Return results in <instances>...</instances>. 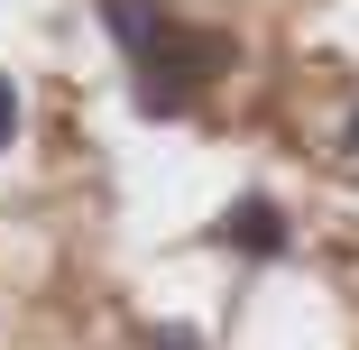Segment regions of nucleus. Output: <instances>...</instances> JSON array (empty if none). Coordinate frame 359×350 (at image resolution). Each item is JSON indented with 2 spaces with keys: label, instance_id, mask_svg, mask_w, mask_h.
I'll return each instance as SVG.
<instances>
[{
  "label": "nucleus",
  "instance_id": "nucleus-1",
  "mask_svg": "<svg viewBox=\"0 0 359 350\" xmlns=\"http://www.w3.org/2000/svg\"><path fill=\"white\" fill-rule=\"evenodd\" d=\"M129 65H138L129 102L148 111V120H184V111L203 102V83L231 65V37H212V28H184V19H175V28L148 46V55H129Z\"/></svg>",
  "mask_w": 359,
  "mask_h": 350
},
{
  "label": "nucleus",
  "instance_id": "nucleus-2",
  "mask_svg": "<svg viewBox=\"0 0 359 350\" xmlns=\"http://www.w3.org/2000/svg\"><path fill=\"white\" fill-rule=\"evenodd\" d=\"M285 240H295V231H285V213L267 194H240L222 213V249H240V258H285Z\"/></svg>",
  "mask_w": 359,
  "mask_h": 350
},
{
  "label": "nucleus",
  "instance_id": "nucleus-3",
  "mask_svg": "<svg viewBox=\"0 0 359 350\" xmlns=\"http://www.w3.org/2000/svg\"><path fill=\"white\" fill-rule=\"evenodd\" d=\"M93 10H102V28H111V46H120V55H148V46L175 28L166 0H93Z\"/></svg>",
  "mask_w": 359,
  "mask_h": 350
},
{
  "label": "nucleus",
  "instance_id": "nucleus-4",
  "mask_svg": "<svg viewBox=\"0 0 359 350\" xmlns=\"http://www.w3.org/2000/svg\"><path fill=\"white\" fill-rule=\"evenodd\" d=\"M10 138H19V83L0 74V148H10Z\"/></svg>",
  "mask_w": 359,
  "mask_h": 350
},
{
  "label": "nucleus",
  "instance_id": "nucleus-5",
  "mask_svg": "<svg viewBox=\"0 0 359 350\" xmlns=\"http://www.w3.org/2000/svg\"><path fill=\"white\" fill-rule=\"evenodd\" d=\"M148 350H203V341H194L184 323H157V332H148Z\"/></svg>",
  "mask_w": 359,
  "mask_h": 350
}]
</instances>
